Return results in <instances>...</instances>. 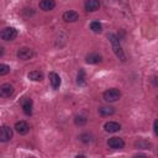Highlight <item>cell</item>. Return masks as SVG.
I'll return each instance as SVG.
<instances>
[{
	"instance_id": "e0dca14e",
	"label": "cell",
	"mask_w": 158,
	"mask_h": 158,
	"mask_svg": "<svg viewBox=\"0 0 158 158\" xmlns=\"http://www.w3.org/2000/svg\"><path fill=\"white\" fill-rule=\"evenodd\" d=\"M27 78L32 81H41L43 79V74L40 70H32L27 74Z\"/></svg>"
},
{
	"instance_id": "8fae6325",
	"label": "cell",
	"mask_w": 158,
	"mask_h": 158,
	"mask_svg": "<svg viewBox=\"0 0 158 158\" xmlns=\"http://www.w3.org/2000/svg\"><path fill=\"white\" fill-rule=\"evenodd\" d=\"M84 7H85L86 11L94 12V11L99 10V7H100V1H99V0H85Z\"/></svg>"
},
{
	"instance_id": "d4e9b609",
	"label": "cell",
	"mask_w": 158,
	"mask_h": 158,
	"mask_svg": "<svg viewBox=\"0 0 158 158\" xmlns=\"http://www.w3.org/2000/svg\"><path fill=\"white\" fill-rule=\"evenodd\" d=\"M153 127H154V133L158 136V120L154 121V126H153Z\"/></svg>"
},
{
	"instance_id": "3957f363",
	"label": "cell",
	"mask_w": 158,
	"mask_h": 158,
	"mask_svg": "<svg viewBox=\"0 0 158 158\" xmlns=\"http://www.w3.org/2000/svg\"><path fill=\"white\" fill-rule=\"evenodd\" d=\"M0 37L4 41H14L17 37V30L15 27H5L0 32Z\"/></svg>"
},
{
	"instance_id": "9a60e30c",
	"label": "cell",
	"mask_w": 158,
	"mask_h": 158,
	"mask_svg": "<svg viewBox=\"0 0 158 158\" xmlns=\"http://www.w3.org/2000/svg\"><path fill=\"white\" fill-rule=\"evenodd\" d=\"M85 60L86 63L89 64H98L102 60V57L99 54V53H89L86 57H85Z\"/></svg>"
},
{
	"instance_id": "44dd1931",
	"label": "cell",
	"mask_w": 158,
	"mask_h": 158,
	"mask_svg": "<svg viewBox=\"0 0 158 158\" xmlns=\"http://www.w3.org/2000/svg\"><path fill=\"white\" fill-rule=\"evenodd\" d=\"M136 146L138 148H142V149H149L152 147V144L148 142V141H144V139H139L136 142Z\"/></svg>"
},
{
	"instance_id": "603a6c76",
	"label": "cell",
	"mask_w": 158,
	"mask_h": 158,
	"mask_svg": "<svg viewBox=\"0 0 158 158\" xmlns=\"http://www.w3.org/2000/svg\"><path fill=\"white\" fill-rule=\"evenodd\" d=\"M9 72H10V67L4 64V63H1L0 64V75H6Z\"/></svg>"
},
{
	"instance_id": "d6986e66",
	"label": "cell",
	"mask_w": 158,
	"mask_h": 158,
	"mask_svg": "<svg viewBox=\"0 0 158 158\" xmlns=\"http://www.w3.org/2000/svg\"><path fill=\"white\" fill-rule=\"evenodd\" d=\"M86 122H88V118H86L84 115H77V116L74 117V123H75L77 126H84Z\"/></svg>"
},
{
	"instance_id": "7402d4cb",
	"label": "cell",
	"mask_w": 158,
	"mask_h": 158,
	"mask_svg": "<svg viewBox=\"0 0 158 158\" xmlns=\"http://www.w3.org/2000/svg\"><path fill=\"white\" fill-rule=\"evenodd\" d=\"M79 139L83 142V143H90L93 141V136L90 133H81L79 136Z\"/></svg>"
},
{
	"instance_id": "5bb4252c",
	"label": "cell",
	"mask_w": 158,
	"mask_h": 158,
	"mask_svg": "<svg viewBox=\"0 0 158 158\" xmlns=\"http://www.w3.org/2000/svg\"><path fill=\"white\" fill-rule=\"evenodd\" d=\"M38 6L43 11H51L56 7V1L54 0H41Z\"/></svg>"
},
{
	"instance_id": "484cf974",
	"label": "cell",
	"mask_w": 158,
	"mask_h": 158,
	"mask_svg": "<svg viewBox=\"0 0 158 158\" xmlns=\"http://www.w3.org/2000/svg\"><path fill=\"white\" fill-rule=\"evenodd\" d=\"M157 100H158V95H157Z\"/></svg>"
},
{
	"instance_id": "7a4b0ae2",
	"label": "cell",
	"mask_w": 158,
	"mask_h": 158,
	"mask_svg": "<svg viewBox=\"0 0 158 158\" xmlns=\"http://www.w3.org/2000/svg\"><path fill=\"white\" fill-rule=\"evenodd\" d=\"M102 96H104V100L105 101H107V102H115V101H117L120 99L121 93H120L118 89L111 88V89H107L106 91H104Z\"/></svg>"
},
{
	"instance_id": "7c38bea8",
	"label": "cell",
	"mask_w": 158,
	"mask_h": 158,
	"mask_svg": "<svg viewBox=\"0 0 158 158\" xmlns=\"http://www.w3.org/2000/svg\"><path fill=\"white\" fill-rule=\"evenodd\" d=\"M63 20L65 22H75L79 20V14L73 11V10H68L63 14Z\"/></svg>"
},
{
	"instance_id": "30bf717a",
	"label": "cell",
	"mask_w": 158,
	"mask_h": 158,
	"mask_svg": "<svg viewBox=\"0 0 158 158\" xmlns=\"http://www.w3.org/2000/svg\"><path fill=\"white\" fill-rule=\"evenodd\" d=\"M12 94H14V86H12L11 84L5 83V84H2V85L0 86V95H1L2 98H9V96H11Z\"/></svg>"
},
{
	"instance_id": "277c9868",
	"label": "cell",
	"mask_w": 158,
	"mask_h": 158,
	"mask_svg": "<svg viewBox=\"0 0 158 158\" xmlns=\"http://www.w3.org/2000/svg\"><path fill=\"white\" fill-rule=\"evenodd\" d=\"M16 56L21 60H28V59H31L33 57V51L31 48H28V47H21V48H19Z\"/></svg>"
},
{
	"instance_id": "9c48e42d",
	"label": "cell",
	"mask_w": 158,
	"mask_h": 158,
	"mask_svg": "<svg viewBox=\"0 0 158 158\" xmlns=\"http://www.w3.org/2000/svg\"><path fill=\"white\" fill-rule=\"evenodd\" d=\"M104 130L109 133H115V132L121 130V125L118 122H115V121H109L104 125Z\"/></svg>"
},
{
	"instance_id": "cb8c5ba5",
	"label": "cell",
	"mask_w": 158,
	"mask_h": 158,
	"mask_svg": "<svg viewBox=\"0 0 158 158\" xmlns=\"http://www.w3.org/2000/svg\"><path fill=\"white\" fill-rule=\"evenodd\" d=\"M151 83L154 85V86H158V75H153L151 78Z\"/></svg>"
},
{
	"instance_id": "6da1fadb",
	"label": "cell",
	"mask_w": 158,
	"mask_h": 158,
	"mask_svg": "<svg viewBox=\"0 0 158 158\" xmlns=\"http://www.w3.org/2000/svg\"><path fill=\"white\" fill-rule=\"evenodd\" d=\"M107 38H109V41H110V43H111V46H112V49H114L115 56H116L120 60L125 62V60H126V56H125V53H123V51H122V47H121L120 41H118V37H117L116 35H114V33H110V35L107 36Z\"/></svg>"
},
{
	"instance_id": "ffe728a7",
	"label": "cell",
	"mask_w": 158,
	"mask_h": 158,
	"mask_svg": "<svg viewBox=\"0 0 158 158\" xmlns=\"http://www.w3.org/2000/svg\"><path fill=\"white\" fill-rule=\"evenodd\" d=\"M77 83L79 85H84L85 84V72H84V69H79L78 77H77Z\"/></svg>"
},
{
	"instance_id": "ba28073f",
	"label": "cell",
	"mask_w": 158,
	"mask_h": 158,
	"mask_svg": "<svg viewBox=\"0 0 158 158\" xmlns=\"http://www.w3.org/2000/svg\"><path fill=\"white\" fill-rule=\"evenodd\" d=\"M15 131L19 133V135H26L28 131H30V126L26 121H17L15 123Z\"/></svg>"
},
{
	"instance_id": "ac0fdd59",
	"label": "cell",
	"mask_w": 158,
	"mask_h": 158,
	"mask_svg": "<svg viewBox=\"0 0 158 158\" xmlns=\"http://www.w3.org/2000/svg\"><path fill=\"white\" fill-rule=\"evenodd\" d=\"M90 30L94 32V33H100L102 31V25L99 22V21H93L90 23Z\"/></svg>"
},
{
	"instance_id": "4fadbf2b",
	"label": "cell",
	"mask_w": 158,
	"mask_h": 158,
	"mask_svg": "<svg viewBox=\"0 0 158 158\" xmlns=\"http://www.w3.org/2000/svg\"><path fill=\"white\" fill-rule=\"evenodd\" d=\"M21 106H22V110H23L25 115H31L32 114V100L30 98H22Z\"/></svg>"
},
{
	"instance_id": "2e32d148",
	"label": "cell",
	"mask_w": 158,
	"mask_h": 158,
	"mask_svg": "<svg viewBox=\"0 0 158 158\" xmlns=\"http://www.w3.org/2000/svg\"><path fill=\"white\" fill-rule=\"evenodd\" d=\"M98 112L101 116H111L115 114V109L112 106H100L98 109Z\"/></svg>"
},
{
	"instance_id": "52a82bcc",
	"label": "cell",
	"mask_w": 158,
	"mask_h": 158,
	"mask_svg": "<svg viewBox=\"0 0 158 158\" xmlns=\"http://www.w3.org/2000/svg\"><path fill=\"white\" fill-rule=\"evenodd\" d=\"M48 79H49V83H51V85H52V88H53L54 90L59 89L62 80H60V77H59L56 72H51V73L48 74Z\"/></svg>"
},
{
	"instance_id": "5b68a950",
	"label": "cell",
	"mask_w": 158,
	"mask_h": 158,
	"mask_svg": "<svg viewBox=\"0 0 158 158\" xmlns=\"http://www.w3.org/2000/svg\"><path fill=\"white\" fill-rule=\"evenodd\" d=\"M107 146L111 149H122L125 147V141L120 137H111L107 141Z\"/></svg>"
},
{
	"instance_id": "8992f818",
	"label": "cell",
	"mask_w": 158,
	"mask_h": 158,
	"mask_svg": "<svg viewBox=\"0 0 158 158\" xmlns=\"http://www.w3.org/2000/svg\"><path fill=\"white\" fill-rule=\"evenodd\" d=\"M12 138V128L10 126L4 125L0 130V141L1 142H7Z\"/></svg>"
}]
</instances>
